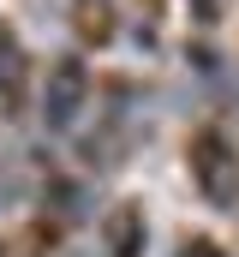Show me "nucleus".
Here are the masks:
<instances>
[{
  "label": "nucleus",
  "mask_w": 239,
  "mask_h": 257,
  "mask_svg": "<svg viewBox=\"0 0 239 257\" xmlns=\"http://www.w3.org/2000/svg\"><path fill=\"white\" fill-rule=\"evenodd\" d=\"M78 102H84V66H78V60H60L54 78H48V120L66 126V120L78 114Z\"/></svg>",
  "instance_id": "nucleus-1"
}]
</instances>
